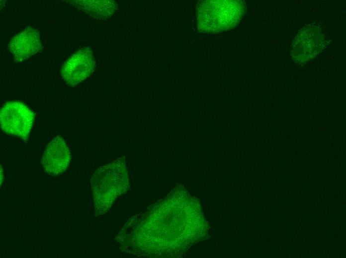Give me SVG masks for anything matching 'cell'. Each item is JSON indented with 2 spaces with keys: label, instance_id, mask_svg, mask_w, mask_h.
<instances>
[{
  "label": "cell",
  "instance_id": "cell-2",
  "mask_svg": "<svg viewBox=\"0 0 346 258\" xmlns=\"http://www.w3.org/2000/svg\"><path fill=\"white\" fill-rule=\"evenodd\" d=\"M35 114L20 102L5 103L0 109V126L7 134L27 141L32 128Z\"/></svg>",
  "mask_w": 346,
  "mask_h": 258
},
{
  "label": "cell",
  "instance_id": "cell-1",
  "mask_svg": "<svg viewBox=\"0 0 346 258\" xmlns=\"http://www.w3.org/2000/svg\"><path fill=\"white\" fill-rule=\"evenodd\" d=\"M127 173L123 163L116 161L97 169L91 179L96 212H106L115 199L116 193L127 185Z\"/></svg>",
  "mask_w": 346,
  "mask_h": 258
},
{
  "label": "cell",
  "instance_id": "cell-6",
  "mask_svg": "<svg viewBox=\"0 0 346 258\" xmlns=\"http://www.w3.org/2000/svg\"><path fill=\"white\" fill-rule=\"evenodd\" d=\"M71 162V152L64 139L55 136L47 145L41 158L44 172L57 176L67 170Z\"/></svg>",
  "mask_w": 346,
  "mask_h": 258
},
{
  "label": "cell",
  "instance_id": "cell-5",
  "mask_svg": "<svg viewBox=\"0 0 346 258\" xmlns=\"http://www.w3.org/2000/svg\"><path fill=\"white\" fill-rule=\"evenodd\" d=\"M95 62L91 49L83 48L72 55L62 66L61 75L69 86H75L94 71Z\"/></svg>",
  "mask_w": 346,
  "mask_h": 258
},
{
  "label": "cell",
  "instance_id": "cell-3",
  "mask_svg": "<svg viewBox=\"0 0 346 258\" xmlns=\"http://www.w3.org/2000/svg\"><path fill=\"white\" fill-rule=\"evenodd\" d=\"M208 5L203 6L199 14L200 22L207 24L205 26H212L215 23V30H221L234 25L242 14L243 6L239 1H222L207 2Z\"/></svg>",
  "mask_w": 346,
  "mask_h": 258
},
{
  "label": "cell",
  "instance_id": "cell-7",
  "mask_svg": "<svg viewBox=\"0 0 346 258\" xmlns=\"http://www.w3.org/2000/svg\"><path fill=\"white\" fill-rule=\"evenodd\" d=\"M41 42L38 31L32 27H27L14 36L9 45V51L18 61L28 59L41 49Z\"/></svg>",
  "mask_w": 346,
  "mask_h": 258
},
{
  "label": "cell",
  "instance_id": "cell-4",
  "mask_svg": "<svg viewBox=\"0 0 346 258\" xmlns=\"http://www.w3.org/2000/svg\"><path fill=\"white\" fill-rule=\"evenodd\" d=\"M324 33L319 26L308 25L295 38L291 56L297 63H303L318 54L324 46Z\"/></svg>",
  "mask_w": 346,
  "mask_h": 258
},
{
  "label": "cell",
  "instance_id": "cell-8",
  "mask_svg": "<svg viewBox=\"0 0 346 258\" xmlns=\"http://www.w3.org/2000/svg\"><path fill=\"white\" fill-rule=\"evenodd\" d=\"M74 3L78 8L97 18L109 16L116 6L115 1L112 0H74Z\"/></svg>",
  "mask_w": 346,
  "mask_h": 258
}]
</instances>
